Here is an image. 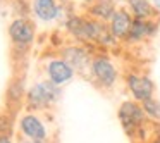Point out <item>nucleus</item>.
<instances>
[{"label":"nucleus","mask_w":160,"mask_h":143,"mask_svg":"<svg viewBox=\"0 0 160 143\" xmlns=\"http://www.w3.org/2000/svg\"><path fill=\"white\" fill-rule=\"evenodd\" d=\"M4 2H5V0H0V4H4Z\"/></svg>","instance_id":"obj_22"},{"label":"nucleus","mask_w":160,"mask_h":143,"mask_svg":"<svg viewBox=\"0 0 160 143\" xmlns=\"http://www.w3.org/2000/svg\"><path fill=\"white\" fill-rule=\"evenodd\" d=\"M0 143H12V138L7 135H0Z\"/></svg>","instance_id":"obj_17"},{"label":"nucleus","mask_w":160,"mask_h":143,"mask_svg":"<svg viewBox=\"0 0 160 143\" xmlns=\"http://www.w3.org/2000/svg\"><path fill=\"white\" fill-rule=\"evenodd\" d=\"M146 143H160V135H157V136H153L150 141H146Z\"/></svg>","instance_id":"obj_19"},{"label":"nucleus","mask_w":160,"mask_h":143,"mask_svg":"<svg viewBox=\"0 0 160 143\" xmlns=\"http://www.w3.org/2000/svg\"><path fill=\"white\" fill-rule=\"evenodd\" d=\"M152 2V5L155 7V11H160V0H150Z\"/></svg>","instance_id":"obj_18"},{"label":"nucleus","mask_w":160,"mask_h":143,"mask_svg":"<svg viewBox=\"0 0 160 143\" xmlns=\"http://www.w3.org/2000/svg\"><path fill=\"white\" fill-rule=\"evenodd\" d=\"M132 21H134V18L131 16L129 11H126V9H115L114 16L110 18V26H108L112 36L117 40H128Z\"/></svg>","instance_id":"obj_8"},{"label":"nucleus","mask_w":160,"mask_h":143,"mask_svg":"<svg viewBox=\"0 0 160 143\" xmlns=\"http://www.w3.org/2000/svg\"><path fill=\"white\" fill-rule=\"evenodd\" d=\"M117 117H119L122 129L126 131V135L131 140L141 138V141L146 143L143 136H145V129H146V124H148V117H146L139 102H134V100L122 102L119 105Z\"/></svg>","instance_id":"obj_1"},{"label":"nucleus","mask_w":160,"mask_h":143,"mask_svg":"<svg viewBox=\"0 0 160 143\" xmlns=\"http://www.w3.org/2000/svg\"><path fill=\"white\" fill-rule=\"evenodd\" d=\"M26 91H24V79L22 78H16L9 83L7 93H5V102H7V109L12 112L18 110L21 104H24Z\"/></svg>","instance_id":"obj_11"},{"label":"nucleus","mask_w":160,"mask_h":143,"mask_svg":"<svg viewBox=\"0 0 160 143\" xmlns=\"http://www.w3.org/2000/svg\"><path fill=\"white\" fill-rule=\"evenodd\" d=\"M83 2H95V0H83Z\"/></svg>","instance_id":"obj_21"},{"label":"nucleus","mask_w":160,"mask_h":143,"mask_svg":"<svg viewBox=\"0 0 160 143\" xmlns=\"http://www.w3.org/2000/svg\"><path fill=\"white\" fill-rule=\"evenodd\" d=\"M128 5L134 19H150L155 16V7L150 0H128Z\"/></svg>","instance_id":"obj_13"},{"label":"nucleus","mask_w":160,"mask_h":143,"mask_svg":"<svg viewBox=\"0 0 160 143\" xmlns=\"http://www.w3.org/2000/svg\"><path fill=\"white\" fill-rule=\"evenodd\" d=\"M155 29H157V26L153 23H150L148 19H134L131 26V31L128 35V40L129 42H139V40L153 35Z\"/></svg>","instance_id":"obj_12"},{"label":"nucleus","mask_w":160,"mask_h":143,"mask_svg":"<svg viewBox=\"0 0 160 143\" xmlns=\"http://www.w3.org/2000/svg\"><path fill=\"white\" fill-rule=\"evenodd\" d=\"M62 59L72 67L74 71H84V69H90V64H91V59H90V54L86 52L84 49L78 45H71V47H66L62 49Z\"/></svg>","instance_id":"obj_10"},{"label":"nucleus","mask_w":160,"mask_h":143,"mask_svg":"<svg viewBox=\"0 0 160 143\" xmlns=\"http://www.w3.org/2000/svg\"><path fill=\"white\" fill-rule=\"evenodd\" d=\"M14 124H16V112L9 110V109L0 112V135L12 136Z\"/></svg>","instance_id":"obj_15"},{"label":"nucleus","mask_w":160,"mask_h":143,"mask_svg":"<svg viewBox=\"0 0 160 143\" xmlns=\"http://www.w3.org/2000/svg\"><path fill=\"white\" fill-rule=\"evenodd\" d=\"M115 12V5L112 0H95L90 7V14L98 21H108Z\"/></svg>","instance_id":"obj_14"},{"label":"nucleus","mask_w":160,"mask_h":143,"mask_svg":"<svg viewBox=\"0 0 160 143\" xmlns=\"http://www.w3.org/2000/svg\"><path fill=\"white\" fill-rule=\"evenodd\" d=\"M45 74H47V79L48 81H52L57 86H62V84H67L72 79L76 71L62 57H57V59H50L45 64Z\"/></svg>","instance_id":"obj_7"},{"label":"nucleus","mask_w":160,"mask_h":143,"mask_svg":"<svg viewBox=\"0 0 160 143\" xmlns=\"http://www.w3.org/2000/svg\"><path fill=\"white\" fill-rule=\"evenodd\" d=\"M31 12L36 19L43 23L55 21L60 16V5L57 0H33L31 2Z\"/></svg>","instance_id":"obj_9"},{"label":"nucleus","mask_w":160,"mask_h":143,"mask_svg":"<svg viewBox=\"0 0 160 143\" xmlns=\"http://www.w3.org/2000/svg\"><path fill=\"white\" fill-rule=\"evenodd\" d=\"M36 35L35 24L29 21L28 18H16L14 21L9 24V38H11L12 45L18 49H28L33 43Z\"/></svg>","instance_id":"obj_5"},{"label":"nucleus","mask_w":160,"mask_h":143,"mask_svg":"<svg viewBox=\"0 0 160 143\" xmlns=\"http://www.w3.org/2000/svg\"><path fill=\"white\" fill-rule=\"evenodd\" d=\"M126 86H128L129 93L132 95L134 102H145L148 98L153 97L155 93V84L145 74H138V73H129L126 76Z\"/></svg>","instance_id":"obj_6"},{"label":"nucleus","mask_w":160,"mask_h":143,"mask_svg":"<svg viewBox=\"0 0 160 143\" xmlns=\"http://www.w3.org/2000/svg\"><path fill=\"white\" fill-rule=\"evenodd\" d=\"M90 73L93 76L95 83L100 88H112L115 83H117V69L115 66L103 55H97L91 59L90 64Z\"/></svg>","instance_id":"obj_4"},{"label":"nucleus","mask_w":160,"mask_h":143,"mask_svg":"<svg viewBox=\"0 0 160 143\" xmlns=\"http://www.w3.org/2000/svg\"><path fill=\"white\" fill-rule=\"evenodd\" d=\"M19 133L24 140L48 141V128L36 112H26L19 117Z\"/></svg>","instance_id":"obj_3"},{"label":"nucleus","mask_w":160,"mask_h":143,"mask_svg":"<svg viewBox=\"0 0 160 143\" xmlns=\"http://www.w3.org/2000/svg\"><path fill=\"white\" fill-rule=\"evenodd\" d=\"M60 95H62L60 86L53 84L48 79H42L29 86V90L26 91L24 107L28 109V112H36V114L48 110L60 100Z\"/></svg>","instance_id":"obj_2"},{"label":"nucleus","mask_w":160,"mask_h":143,"mask_svg":"<svg viewBox=\"0 0 160 143\" xmlns=\"http://www.w3.org/2000/svg\"><path fill=\"white\" fill-rule=\"evenodd\" d=\"M141 107H143V110H145L146 117H148L150 121H155V122L160 121V102L157 100L155 97L141 102Z\"/></svg>","instance_id":"obj_16"},{"label":"nucleus","mask_w":160,"mask_h":143,"mask_svg":"<svg viewBox=\"0 0 160 143\" xmlns=\"http://www.w3.org/2000/svg\"><path fill=\"white\" fill-rule=\"evenodd\" d=\"M21 143H45V141H33V140H21Z\"/></svg>","instance_id":"obj_20"}]
</instances>
